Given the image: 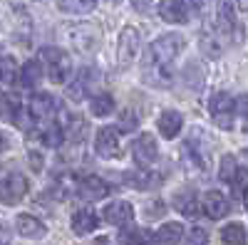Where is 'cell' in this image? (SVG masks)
<instances>
[{
	"label": "cell",
	"instance_id": "ffe728a7",
	"mask_svg": "<svg viewBox=\"0 0 248 245\" xmlns=\"http://www.w3.org/2000/svg\"><path fill=\"white\" fill-rule=\"evenodd\" d=\"M97 226H99V218H97V213L90 211V208H82V211H77V213L72 216V231H75L77 235H87V233H92Z\"/></svg>",
	"mask_w": 248,
	"mask_h": 245
},
{
	"label": "cell",
	"instance_id": "5b68a950",
	"mask_svg": "<svg viewBox=\"0 0 248 245\" xmlns=\"http://www.w3.org/2000/svg\"><path fill=\"white\" fill-rule=\"evenodd\" d=\"M70 40H72V45H75L77 52L92 55V52H97V47L102 43V32L94 25H90V23H82V25H75L70 30Z\"/></svg>",
	"mask_w": 248,
	"mask_h": 245
},
{
	"label": "cell",
	"instance_id": "d6986e66",
	"mask_svg": "<svg viewBox=\"0 0 248 245\" xmlns=\"http://www.w3.org/2000/svg\"><path fill=\"white\" fill-rule=\"evenodd\" d=\"M15 228H17V233L23 235V238H43L45 235L43 220H37L35 216H28V213L15 218Z\"/></svg>",
	"mask_w": 248,
	"mask_h": 245
},
{
	"label": "cell",
	"instance_id": "8fae6325",
	"mask_svg": "<svg viewBox=\"0 0 248 245\" xmlns=\"http://www.w3.org/2000/svg\"><path fill=\"white\" fill-rule=\"evenodd\" d=\"M226 40L231 43L233 30H236V13H233V0H218L216 8V25H214Z\"/></svg>",
	"mask_w": 248,
	"mask_h": 245
},
{
	"label": "cell",
	"instance_id": "3957f363",
	"mask_svg": "<svg viewBox=\"0 0 248 245\" xmlns=\"http://www.w3.org/2000/svg\"><path fill=\"white\" fill-rule=\"evenodd\" d=\"M139 43H141V35L137 28H132V25L122 28L119 43H117V62L122 70H127L134 62V57L139 55Z\"/></svg>",
	"mask_w": 248,
	"mask_h": 245
},
{
	"label": "cell",
	"instance_id": "cb8c5ba5",
	"mask_svg": "<svg viewBox=\"0 0 248 245\" xmlns=\"http://www.w3.org/2000/svg\"><path fill=\"white\" fill-rule=\"evenodd\" d=\"M57 8L67 15H87L97 8V0H57Z\"/></svg>",
	"mask_w": 248,
	"mask_h": 245
},
{
	"label": "cell",
	"instance_id": "d6a6232c",
	"mask_svg": "<svg viewBox=\"0 0 248 245\" xmlns=\"http://www.w3.org/2000/svg\"><path fill=\"white\" fill-rule=\"evenodd\" d=\"M137 127H139L137 114H134V112H122V116H119V131L129 134V131H134Z\"/></svg>",
	"mask_w": 248,
	"mask_h": 245
},
{
	"label": "cell",
	"instance_id": "8d00e7d4",
	"mask_svg": "<svg viewBox=\"0 0 248 245\" xmlns=\"http://www.w3.org/2000/svg\"><path fill=\"white\" fill-rule=\"evenodd\" d=\"M30 166H32L35 171L43 169V159H40V154H30Z\"/></svg>",
	"mask_w": 248,
	"mask_h": 245
},
{
	"label": "cell",
	"instance_id": "60d3db41",
	"mask_svg": "<svg viewBox=\"0 0 248 245\" xmlns=\"http://www.w3.org/2000/svg\"><path fill=\"white\" fill-rule=\"evenodd\" d=\"M97 245H107V238H99V240H97Z\"/></svg>",
	"mask_w": 248,
	"mask_h": 245
},
{
	"label": "cell",
	"instance_id": "603a6c76",
	"mask_svg": "<svg viewBox=\"0 0 248 245\" xmlns=\"http://www.w3.org/2000/svg\"><path fill=\"white\" fill-rule=\"evenodd\" d=\"M40 82H43V62H37V59H30V62L23 65L20 70V85L23 87H37Z\"/></svg>",
	"mask_w": 248,
	"mask_h": 245
},
{
	"label": "cell",
	"instance_id": "4dcf8cb0",
	"mask_svg": "<svg viewBox=\"0 0 248 245\" xmlns=\"http://www.w3.org/2000/svg\"><path fill=\"white\" fill-rule=\"evenodd\" d=\"M17 65H15V59L13 57H3L0 59V82L3 85H15V79H17Z\"/></svg>",
	"mask_w": 248,
	"mask_h": 245
},
{
	"label": "cell",
	"instance_id": "74e56055",
	"mask_svg": "<svg viewBox=\"0 0 248 245\" xmlns=\"http://www.w3.org/2000/svg\"><path fill=\"white\" fill-rule=\"evenodd\" d=\"M147 3H149V0H137L134 8H137V10H141V13H147V10H149V5H147Z\"/></svg>",
	"mask_w": 248,
	"mask_h": 245
},
{
	"label": "cell",
	"instance_id": "83f0119b",
	"mask_svg": "<svg viewBox=\"0 0 248 245\" xmlns=\"http://www.w3.org/2000/svg\"><path fill=\"white\" fill-rule=\"evenodd\" d=\"M90 112H92L94 116H107V114H112V112H114V99H112L109 94H94V97L90 99Z\"/></svg>",
	"mask_w": 248,
	"mask_h": 245
},
{
	"label": "cell",
	"instance_id": "836d02e7",
	"mask_svg": "<svg viewBox=\"0 0 248 245\" xmlns=\"http://www.w3.org/2000/svg\"><path fill=\"white\" fill-rule=\"evenodd\" d=\"M206 243H209V233L203 228H191L184 240V245H206Z\"/></svg>",
	"mask_w": 248,
	"mask_h": 245
},
{
	"label": "cell",
	"instance_id": "5bb4252c",
	"mask_svg": "<svg viewBox=\"0 0 248 245\" xmlns=\"http://www.w3.org/2000/svg\"><path fill=\"white\" fill-rule=\"evenodd\" d=\"M77 193L85 201H102L109 193V186H107V181H102L99 176H85L77 186Z\"/></svg>",
	"mask_w": 248,
	"mask_h": 245
},
{
	"label": "cell",
	"instance_id": "7402d4cb",
	"mask_svg": "<svg viewBox=\"0 0 248 245\" xmlns=\"http://www.w3.org/2000/svg\"><path fill=\"white\" fill-rule=\"evenodd\" d=\"M90 79H92V70L77 72V79L67 87V99H72V101H82V99H85V94L90 92V85H92Z\"/></svg>",
	"mask_w": 248,
	"mask_h": 245
},
{
	"label": "cell",
	"instance_id": "d4e9b609",
	"mask_svg": "<svg viewBox=\"0 0 248 245\" xmlns=\"http://www.w3.org/2000/svg\"><path fill=\"white\" fill-rule=\"evenodd\" d=\"M174 206H176V211L184 213L186 218H196V216H199V201H196V196H194L191 191L179 193V196L174 198Z\"/></svg>",
	"mask_w": 248,
	"mask_h": 245
},
{
	"label": "cell",
	"instance_id": "30bf717a",
	"mask_svg": "<svg viewBox=\"0 0 248 245\" xmlns=\"http://www.w3.org/2000/svg\"><path fill=\"white\" fill-rule=\"evenodd\" d=\"M94 151L105 159L119 156V131H114L112 127H102L94 136Z\"/></svg>",
	"mask_w": 248,
	"mask_h": 245
},
{
	"label": "cell",
	"instance_id": "ab89813d",
	"mask_svg": "<svg viewBox=\"0 0 248 245\" xmlns=\"http://www.w3.org/2000/svg\"><path fill=\"white\" fill-rule=\"evenodd\" d=\"M236 8L243 10V13H248V0H236Z\"/></svg>",
	"mask_w": 248,
	"mask_h": 245
},
{
	"label": "cell",
	"instance_id": "7a4b0ae2",
	"mask_svg": "<svg viewBox=\"0 0 248 245\" xmlns=\"http://www.w3.org/2000/svg\"><path fill=\"white\" fill-rule=\"evenodd\" d=\"M40 59L47 70V77L55 82V85H65L70 82L72 74V62H70V55L60 47H43L40 50Z\"/></svg>",
	"mask_w": 248,
	"mask_h": 245
},
{
	"label": "cell",
	"instance_id": "4fadbf2b",
	"mask_svg": "<svg viewBox=\"0 0 248 245\" xmlns=\"http://www.w3.org/2000/svg\"><path fill=\"white\" fill-rule=\"evenodd\" d=\"M102 216H105V220L112 223V226H129L132 218H134V208L127 201H112L105 206Z\"/></svg>",
	"mask_w": 248,
	"mask_h": 245
},
{
	"label": "cell",
	"instance_id": "4316f807",
	"mask_svg": "<svg viewBox=\"0 0 248 245\" xmlns=\"http://www.w3.org/2000/svg\"><path fill=\"white\" fill-rule=\"evenodd\" d=\"M221 240L223 245H246V228L241 223H229L221 231Z\"/></svg>",
	"mask_w": 248,
	"mask_h": 245
},
{
	"label": "cell",
	"instance_id": "9a60e30c",
	"mask_svg": "<svg viewBox=\"0 0 248 245\" xmlns=\"http://www.w3.org/2000/svg\"><path fill=\"white\" fill-rule=\"evenodd\" d=\"M226 45H229V40H226L216 28H206V30L201 32V50L209 55V57H218V55H223Z\"/></svg>",
	"mask_w": 248,
	"mask_h": 245
},
{
	"label": "cell",
	"instance_id": "f35d334b",
	"mask_svg": "<svg viewBox=\"0 0 248 245\" xmlns=\"http://www.w3.org/2000/svg\"><path fill=\"white\" fill-rule=\"evenodd\" d=\"M5 149H8V136L0 131V151H5Z\"/></svg>",
	"mask_w": 248,
	"mask_h": 245
},
{
	"label": "cell",
	"instance_id": "277c9868",
	"mask_svg": "<svg viewBox=\"0 0 248 245\" xmlns=\"http://www.w3.org/2000/svg\"><path fill=\"white\" fill-rule=\"evenodd\" d=\"M233 109H236V101H233V97L229 92H218L209 101L211 119H214V124L221 127V129H233Z\"/></svg>",
	"mask_w": 248,
	"mask_h": 245
},
{
	"label": "cell",
	"instance_id": "44dd1931",
	"mask_svg": "<svg viewBox=\"0 0 248 245\" xmlns=\"http://www.w3.org/2000/svg\"><path fill=\"white\" fill-rule=\"evenodd\" d=\"M184 238V226L181 223H164L154 235V245H179Z\"/></svg>",
	"mask_w": 248,
	"mask_h": 245
},
{
	"label": "cell",
	"instance_id": "e0dca14e",
	"mask_svg": "<svg viewBox=\"0 0 248 245\" xmlns=\"http://www.w3.org/2000/svg\"><path fill=\"white\" fill-rule=\"evenodd\" d=\"M181 151H184V159L189 161V166H194V169H199V171L206 169V151L201 149L196 134H191L189 139L184 141V149H181Z\"/></svg>",
	"mask_w": 248,
	"mask_h": 245
},
{
	"label": "cell",
	"instance_id": "ac0fdd59",
	"mask_svg": "<svg viewBox=\"0 0 248 245\" xmlns=\"http://www.w3.org/2000/svg\"><path fill=\"white\" fill-rule=\"evenodd\" d=\"M156 127H159V131H161L164 139H174V136H179V131H181V127H184V116H181L179 112L169 109V112H164V114L159 116Z\"/></svg>",
	"mask_w": 248,
	"mask_h": 245
},
{
	"label": "cell",
	"instance_id": "d590c367",
	"mask_svg": "<svg viewBox=\"0 0 248 245\" xmlns=\"http://www.w3.org/2000/svg\"><path fill=\"white\" fill-rule=\"evenodd\" d=\"M236 109L241 114V121H243V129L248 131V94H241L236 99Z\"/></svg>",
	"mask_w": 248,
	"mask_h": 245
},
{
	"label": "cell",
	"instance_id": "8992f818",
	"mask_svg": "<svg viewBox=\"0 0 248 245\" xmlns=\"http://www.w3.org/2000/svg\"><path fill=\"white\" fill-rule=\"evenodd\" d=\"M28 193V178L23 173H5L0 178V201L5 206H15Z\"/></svg>",
	"mask_w": 248,
	"mask_h": 245
},
{
	"label": "cell",
	"instance_id": "ba28073f",
	"mask_svg": "<svg viewBox=\"0 0 248 245\" xmlns=\"http://www.w3.org/2000/svg\"><path fill=\"white\" fill-rule=\"evenodd\" d=\"M159 15L164 23H174V25H186L191 17L189 3L186 0H161L159 3Z\"/></svg>",
	"mask_w": 248,
	"mask_h": 245
},
{
	"label": "cell",
	"instance_id": "f1b7e54d",
	"mask_svg": "<svg viewBox=\"0 0 248 245\" xmlns=\"http://www.w3.org/2000/svg\"><path fill=\"white\" fill-rule=\"evenodd\" d=\"M149 243H154V235L144 228H134L122 235V245H149Z\"/></svg>",
	"mask_w": 248,
	"mask_h": 245
},
{
	"label": "cell",
	"instance_id": "6da1fadb",
	"mask_svg": "<svg viewBox=\"0 0 248 245\" xmlns=\"http://www.w3.org/2000/svg\"><path fill=\"white\" fill-rule=\"evenodd\" d=\"M186 45V40L176 32H167L156 37L154 43L147 50V57H144V79L152 87H169L171 85V65L174 59L181 55Z\"/></svg>",
	"mask_w": 248,
	"mask_h": 245
},
{
	"label": "cell",
	"instance_id": "2e32d148",
	"mask_svg": "<svg viewBox=\"0 0 248 245\" xmlns=\"http://www.w3.org/2000/svg\"><path fill=\"white\" fill-rule=\"evenodd\" d=\"M55 112H57L55 97L40 92V94H35V97L30 99V114H32V119H52Z\"/></svg>",
	"mask_w": 248,
	"mask_h": 245
},
{
	"label": "cell",
	"instance_id": "484cf974",
	"mask_svg": "<svg viewBox=\"0 0 248 245\" xmlns=\"http://www.w3.org/2000/svg\"><path fill=\"white\" fill-rule=\"evenodd\" d=\"M0 119L10 121V124H17L20 121V101L13 97L0 94Z\"/></svg>",
	"mask_w": 248,
	"mask_h": 245
},
{
	"label": "cell",
	"instance_id": "52a82bcc",
	"mask_svg": "<svg viewBox=\"0 0 248 245\" xmlns=\"http://www.w3.org/2000/svg\"><path fill=\"white\" fill-rule=\"evenodd\" d=\"M156 154H159V146H156V139L152 134H141L132 144V159L139 169H149L156 161Z\"/></svg>",
	"mask_w": 248,
	"mask_h": 245
},
{
	"label": "cell",
	"instance_id": "e575fe53",
	"mask_svg": "<svg viewBox=\"0 0 248 245\" xmlns=\"http://www.w3.org/2000/svg\"><path fill=\"white\" fill-rule=\"evenodd\" d=\"M231 186H236V191H238L241 196L248 193V171H246V169H238V173H236V178H233Z\"/></svg>",
	"mask_w": 248,
	"mask_h": 245
},
{
	"label": "cell",
	"instance_id": "f546056e",
	"mask_svg": "<svg viewBox=\"0 0 248 245\" xmlns=\"http://www.w3.org/2000/svg\"><path fill=\"white\" fill-rule=\"evenodd\" d=\"M236 173H238V163H236V159H233L231 154H226V156L221 159V169H218V178H221L223 183H233Z\"/></svg>",
	"mask_w": 248,
	"mask_h": 245
},
{
	"label": "cell",
	"instance_id": "9c48e42d",
	"mask_svg": "<svg viewBox=\"0 0 248 245\" xmlns=\"http://www.w3.org/2000/svg\"><path fill=\"white\" fill-rule=\"evenodd\" d=\"M35 136L50 149H57L62 141H65V131H62V127L57 124V121H52V119L35 121Z\"/></svg>",
	"mask_w": 248,
	"mask_h": 245
},
{
	"label": "cell",
	"instance_id": "1f68e13d",
	"mask_svg": "<svg viewBox=\"0 0 248 245\" xmlns=\"http://www.w3.org/2000/svg\"><path fill=\"white\" fill-rule=\"evenodd\" d=\"M127 183H129V186H134V188H139V191H144V188H152L154 186L156 176H152L149 171L147 173H127Z\"/></svg>",
	"mask_w": 248,
	"mask_h": 245
},
{
	"label": "cell",
	"instance_id": "7c38bea8",
	"mask_svg": "<svg viewBox=\"0 0 248 245\" xmlns=\"http://www.w3.org/2000/svg\"><path fill=\"white\" fill-rule=\"evenodd\" d=\"M201 208H203V213L209 216V218L218 220L223 216H229L231 203H229V198H226L221 191H206L203 193V201H201Z\"/></svg>",
	"mask_w": 248,
	"mask_h": 245
}]
</instances>
